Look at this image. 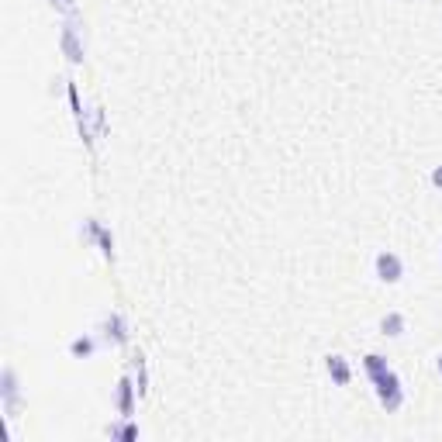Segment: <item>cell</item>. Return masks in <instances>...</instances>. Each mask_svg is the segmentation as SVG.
Segmentation results:
<instances>
[{"mask_svg": "<svg viewBox=\"0 0 442 442\" xmlns=\"http://www.w3.org/2000/svg\"><path fill=\"white\" fill-rule=\"evenodd\" d=\"M108 432H111V439H138V425H131V422L128 425H111Z\"/></svg>", "mask_w": 442, "mask_h": 442, "instance_id": "10", "label": "cell"}, {"mask_svg": "<svg viewBox=\"0 0 442 442\" xmlns=\"http://www.w3.org/2000/svg\"><path fill=\"white\" fill-rule=\"evenodd\" d=\"M436 370H439V373H442V356H439V360H436Z\"/></svg>", "mask_w": 442, "mask_h": 442, "instance_id": "14", "label": "cell"}, {"mask_svg": "<svg viewBox=\"0 0 442 442\" xmlns=\"http://www.w3.org/2000/svg\"><path fill=\"white\" fill-rule=\"evenodd\" d=\"M83 28L77 18H70V25L63 28V52L70 56V63H83Z\"/></svg>", "mask_w": 442, "mask_h": 442, "instance_id": "3", "label": "cell"}, {"mask_svg": "<svg viewBox=\"0 0 442 442\" xmlns=\"http://www.w3.org/2000/svg\"><path fill=\"white\" fill-rule=\"evenodd\" d=\"M373 384H377V398H380V404H384L387 411H398V408L404 404L401 380H398V373H394V370H387V373L373 377Z\"/></svg>", "mask_w": 442, "mask_h": 442, "instance_id": "1", "label": "cell"}, {"mask_svg": "<svg viewBox=\"0 0 442 442\" xmlns=\"http://www.w3.org/2000/svg\"><path fill=\"white\" fill-rule=\"evenodd\" d=\"M373 270H377V280L380 283H398L404 277V263L398 252H377V259H373Z\"/></svg>", "mask_w": 442, "mask_h": 442, "instance_id": "2", "label": "cell"}, {"mask_svg": "<svg viewBox=\"0 0 442 442\" xmlns=\"http://www.w3.org/2000/svg\"><path fill=\"white\" fill-rule=\"evenodd\" d=\"M404 315L401 311H387L384 318H380V332L387 335V339H398V335H404Z\"/></svg>", "mask_w": 442, "mask_h": 442, "instance_id": "7", "label": "cell"}, {"mask_svg": "<svg viewBox=\"0 0 442 442\" xmlns=\"http://www.w3.org/2000/svg\"><path fill=\"white\" fill-rule=\"evenodd\" d=\"M97 245H100V252H104V256H108V259H111V256H115V239H111V232H108V228H104V225H100V232H97Z\"/></svg>", "mask_w": 442, "mask_h": 442, "instance_id": "11", "label": "cell"}, {"mask_svg": "<svg viewBox=\"0 0 442 442\" xmlns=\"http://www.w3.org/2000/svg\"><path fill=\"white\" fill-rule=\"evenodd\" d=\"M100 332H104L111 342H118V346H124V342H128V325H124V318H121L118 311H111V315L104 318Z\"/></svg>", "mask_w": 442, "mask_h": 442, "instance_id": "4", "label": "cell"}, {"mask_svg": "<svg viewBox=\"0 0 442 442\" xmlns=\"http://www.w3.org/2000/svg\"><path fill=\"white\" fill-rule=\"evenodd\" d=\"M70 353H73L77 360L90 356V353H93V339H90V335H80V339H73V342H70Z\"/></svg>", "mask_w": 442, "mask_h": 442, "instance_id": "9", "label": "cell"}, {"mask_svg": "<svg viewBox=\"0 0 442 442\" xmlns=\"http://www.w3.org/2000/svg\"><path fill=\"white\" fill-rule=\"evenodd\" d=\"M363 370H366V373H370V380H373V377H380V373H387L391 366H387V360H384L380 353H370V356L363 360Z\"/></svg>", "mask_w": 442, "mask_h": 442, "instance_id": "8", "label": "cell"}, {"mask_svg": "<svg viewBox=\"0 0 442 442\" xmlns=\"http://www.w3.org/2000/svg\"><path fill=\"white\" fill-rule=\"evenodd\" d=\"M135 394H138V387H135L128 377H121V384H118V411H121V418H131V411H135Z\"/></svg>", "mask_w": 442, "mask_h": 442, "instance_id": "5", "label": "cell"}, {"mask_svg": "<svg viewBox=\"0 0 442 442\" xmlns=\"http://www.w3.org/2000/svg\"><path fill=\"white\" fill-rule=\"evenodd\" d=\"M432 187H439V190H442V166L432 169Z\"/></svg>", "mask_w": 442, "mask_h": 442, "instance_id": "12", "label": "cell"}, {"mask_svg": "<svg viewBox=\"0 0 442 442\" xmlns=\"http://www.w3.org/2000/svg\"><path fill=\"white\" fill-rule=\"evenodd\" d=\"M325 370H328V377H332L339 387H346V384L353 380V370H349V363L342 360V356H325Z\"/></svg>", "mask_w": 442, "mask_h": 442, "instance_id": "6", "label": "cell"}, {"mask_svg": "<svg viewBox=\"0 0 442 442\" xmlns=\"http://www.w3.org/2000/svg\"><path fill=\"white\" fill-rule=\"evenodd\" d=\"M52 7H59V11H73V0H52Z\"/></svg>", "mask_w": 442, "mask_h": 442, "instance_id": "13", "label": "cell"}]
</instances>
